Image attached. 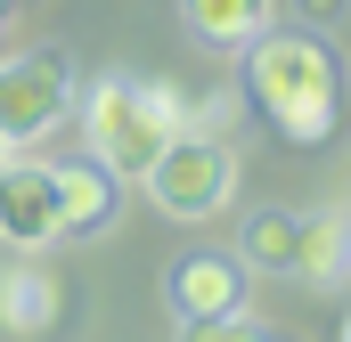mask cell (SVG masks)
I'll list each match as a JSON object with an SVG mask.
<instances>
[{"instance_id": "1", "label": "cell", "mask_w": 351, "mask_h": 342, "mask_svg": "<svg viewBox=\"0 0 351 342\" xmlns=\"http://www.w3.org/2000/svg\"><path fill=\"white\" fill-rule=\"evenodd\" d=\"M245 90L286 147H327L343 131V57L319 33H254L245 41Z\"/></svg>"}, {"instance_id": "2", "label": "cell", "mask_w": 351, "mask_h": 342, "mask_svg": "<svg viewBox=\"0 0 351 342\" xmlns=\"http://www.w3.org/2000/svg\"><path fill=\"white\" fill-rule=\"evenodd\" d=\"M188 131V106L172 82H131V74H106L82 98V139L90 163H106L114 179H147V163Z\"/></svg>"}, {"instance_id": "3", "label": "cell", "mask_w": 351, "mask_h": 342, "mask_svg": "<svg viewBox=\"0 0 351 342\" xmlns=\"http://www.w3.org/2000/svg\"><path fill=\"white\" fill-rule=\"evenodd\" d=\"M147 196L172 212V220H221L229 196H237V155L221 139H188L180 131L172 147L147 163Z\"/></svg>"}, {"instance_id": "4", "label": "cell", "mask_w": 351, "mask_h": 342, "mask_svg": "<svg viewBox=\"0 0 351 342\" xmlns=\"http://www.w3.org/2000/svg\"><path fill=\"white\" fill-rule=\"evenodd\" d=\"M74 106V57L66 49H25L0 66V139L8 147H33L66 122Z\"/></svg>"}, {"instance_id": "5", "label": "cell", "mask_w": 351, "mask_h": 342, "mask_svg": "<svg viewBox=\"0 0 351 342\" xmlns=\"http://www.w3.org/2000/svg\"><path fill=\"white\" fill-rule=\"evenodd\" d=\"M164 310L180 326H204L221 310H245V261L237 253H188L164 269Z\"/></svg>"}, {"instance_id": "6", "label": "cell", "mask_w": 351, "mask_h": 342, "mask_svg": "<svg viewBox=\"0 0 351 342\" xmlns=\"http://www.w3.org/2000/svg\"><path fill=\"white\" fill-rule=\"evenodd\" d=\"M0 245H16V253H49L58 245L49 163H0Z\"/></svg>"}, {"instance_id": "7", "label": "cell", "mask_w": 351, "mask_h": 342, "mask_svg": "<svg viewBox=\"0 0 351 342\" xmlns=\"http://www.w3.org/2000/svg\"><path fill=\"white\" fill-rule=\"evenodd\" d=\"M49 187H58V237H98L123 212V179L106 163H49Z\"/></svg>"}, {"instance_id": "8", "label": "cell", "mask_w": 351, "mask_h": 342, "mask_svg": "<svg viewBox=\"0 0 351 342\" xmlns=\"http://www.w3.org/2000/svg\"><path fill=\"white\" fill-rule=\"evenodd\" d=\"M58 310H66V293L41 261H0V334H49Z\"/></svg>"}, {"instance_id": "9", "label": "cell", "mask_w": 351, "mask_h": 342, "mask_svg": "<svg viewBox=\"0 0 351 342\" xmlns=\"http://www.w3.org/2000/svg\"><path fill=\"white\" fill-rule=\"evenodd\" d=\"M180 16H188L196 41H213V49H245L254 33H269L278 0H180Z\"/></svg>"}, {"instance_id": "10", "label": "cell", "mask_w": 351, "mask_h": 342, "mask_svg": "<svg viewBox=\"0 0 351 342\" xmlns=\"http://www.w3.org/2000/svg\"><path fill=\"white\" fill-rule=\"evenodd\" d=\"M351 269V212H302V261H294V277H311V285H335Z\"/></svg>"}, {"instance_id": "11", "label": "cell", "mask_w": 351, "mask_h": 342, "mask_svg": "<svg viewBox=\"0 0 351 342\" xmlns=\"http://www.w3.org/2000/svg\"><path fill=\"white\" fill-rule=\"evenodd\" d=\"M237 261H245V269H278V277H294V261H302V212H254Z\"/></svg>"}, {"instance_id": "12", "label": "cell", "mask_w": 351, "mask_h": 342, "mask_svg": "<svg viewBox=\"0 0 351 342\" xmlns=\"http://www.w3.org/2000/svg\"><path fill=\"white\" fill-rule=\"evenodd\" d=\"M302 8H311V16H335V8H343V0H302Z\"/></svg>"}, {"instance_id": "13", "label": "cell", "mask_w": 351, "mask_h": 342, "mask_svg": "<svg viewBox=\"0 0 351 342\" xmlns=\"http://www.w3.org/2000/svg\"><path fill=\"white\" fill-rule=\"evenodd\" d=\"M0 163H8V139H0Z\"/></svg>"}, {"instance_id": "14", "label": "cell", "mask_w": 351, "mask_h": 342, "mask_svg": "<svg viewBox=\"0 0 351 342\" xmlns=\"http://www.w3.org/2000/svg\"><path fill=\"white\" fill-rule=\"evenodd\" d=\"M343 342H351V318H343Z\"/></svg>"}]
</instances>
